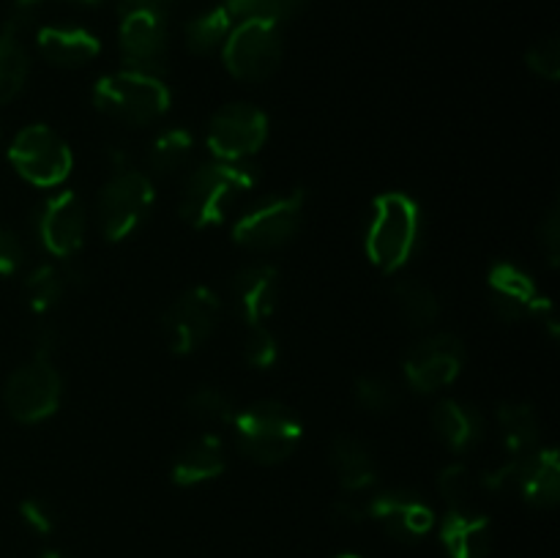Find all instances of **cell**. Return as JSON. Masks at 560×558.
<instances>
[{"mask_svg": "<svg viewBox=\"0 0 560 558\" xmlns=\"http://www.w3.org/2000/svg\"><path fill=\"white\" fill-rule=\"evenodd\" d=\"M257 184V170L246 162H208L191 170L180 191L178 213L191 228H217L230 208Z\"/></svg>", "mask_w": 560, "mask_h": 558, "instance_id": "cell-1", "label": "cell"}, {"mask_svg": "<svg viewBox=\"0 0 560 558\" xmlns=\"http://www.w3.org/2000/svg\"><path fill=\"white\" fill-rule=\"evenodd\" d=\"M222 317V301L211 288L184 290L162 315V332L175 356H189L213 337Z\"/></svg>", "mask_w": 560, "mask_h": 558, "instance_id": "cell-10", "label": "cell"}, {"mask_svg": "<svg viewBox=\"0 0 560 558\" xmlns=\"http://www.w3.org/2000/svg\"><path fill=\"white\" fill-rule=\"evenodd\" d=\"M38 53L60 69H80L98 55L102 44L91 31L77 25H47L36 33Z\"/></svg>", "mask_w": 560, "mask_h": 558, "instance_id": "cell-22", "label": "cell"}, {"mask_svg": "<svg viewBox=\"0 0 560 558\" xmlns=\"http://www.w3.org/2000/svg\"><path fill=\"white\" fill-rule=\"evenodd\" d=\"M167 16L151 11H129L120 20V55L131 71L162 74L167 69Z\"/></svg>", "mask_w": 560, "mask_h": 558, "instance_id": "cell-15", "label": "cell"}, {"mask_svg": "<svg viewBox=\"0 0 560 558\" xmlns=\"http://www.w3.org/2000/svg\"><path fill=\"white\" fill-rule=\"evenodd\" d=\"M334 474L348 496H361L370 492V487L377 481V463L370 449L350 435H337L328 449Z\"/></svg>", "mask_w": 560, "mask_h": 558, "instance_id": "cell-23", "label": "cell"}, {"mask_svg": "<svg viewBox=\"0 0 560 558\" xmlns=\"http://www.w3.org/2000/svg\"><path fill=\"white\" fill-rule=\"evenodd\" d=\"M93 104L109 118L126 124H153L167 115L173 93L156 74L145 71H115L93 85Z\"/></svg>", "mask_w": 560, "mask_h": 558, "instance_id": "cell-4", "label": "cell"}, {"mask_svg": "<svg viewBox=\"0 0 560 558\" xmlns=\"http://www.w3.org/2000/svg\"><path fill=\"white\" fill-rule=\"evenodd\" d=\"M394 301L399 306V315L413 328L432 326L441 315V301H438L435 290L421 279H399L394 284Z\"/></svg>", "mask_w": 560, "mask_h": 558, "instance_id": "cell-26", "label": "cell"}, {"mask_svg": "<svg viewBox=\"0 0 560 558\" xmlns=\"http://www.w3.org/2000/svg\"><path fill=\"white\" fill-rule=\"evenodd\" d=\"M85 279V271L77 268L74 263H66V266H52V263H44L36 271L27 274L25 279V299L31 312L44 315V312L55 310L60 304V299L66 295V290L74 288Z\"/></svg>", "mask_w": 560, "mask_h": 558, "instance_id": "cell-24", "label": "cell"}, {"mask_svg": "<svg viewBox=\"0 0 560 558\" xmlns=\"http://www.w3.org/2000/svg\"><path fill=\"white\" fill-rule=\"evenodd\" d=\"M304 217V191L262 197L233 224V241L249 252H273L290 244Z\"/></svg>", "mask_w": 560, "mask_h": 558, "instance_id": "cell-7", "label": "cell"}, {"mask_svg": "<svg viewBox=\"0 0 560 558\" xmlns=\"http://www.w3.org/2000/svg\"><path fill=\"white\" fill-rule=\"evenodd\" d=\"M525 63L536 77L547 82H556L560 77V44L556 36H547L536 42L525 55Z\"/></svg>", "mask_w": 560, "mask_h": 558, "instance_id": "cell-35", "label": "cell"}, {"mask_svg": "<svg viewBox=\"0 0 560 558\" xmlns=\"http://www.w3.org/2000/svg\"><path fill=\"white\" fill-rule=\"evenodd\" d=\"M63 3H74V5H96L98 0H63Z\"/></svg>", "mask_w": 560, "mask_h": 558, "instance_id": "cell-43", "label": "cell"}, {"mask_svg": "<svg viewBox=\"0 0 560 558\" xmlns=\"http://www.w3.org/2000/svg\"><path fill=\"white\" fill-rule=\"evenodd\" d=\"M421 239V208L405 191H383L366 219V255L383 274H397L413 257Z\"/></svg>", "mask_w": 560, "mask_h": 558, "instance_id": "cell-2", "label": "cell"}, {"mask_svg": "<svg viewBox=\"0 0 560 558\" xmlns=\"http://www.w3.org/2000/svg\"><path fill=\"white\" fill-rule=\"evenodd\" d=\"M279 359V339L268 326H249L244 339V361L255 370H268Z\"/></svg>", "mask_w": 560, "mask_h": 558, "instance_id": "cell-34", "label": "cell"}, {"mask_svg": "<svg viewBox=\"0 0 560 558\" xmlns=\"http://www.w3.org/2000/svg\"><path fill=\"white\" fill-rule=\"evenodd\" d=\"M487 284H490V301L492 310L509 323H517L523 317H539L552 337L558 334L556 312L547 295L539 293L534 277L525 268L514 266L509 260H498L487 274Z\"/></svg>", "mask_w": 560, "mask_h": 558, "instance_id": "cell-11", "label": "cell"}, {"mask_svg": "<svg viewBox=\"0 0 560 558\" xmlns=\"http://www.w3.org/2000/svg\"><path fill=\"white\" fill-rule=\"evenodd\" d=\"M465 367V345L457 334L438 332L416 342L405 356V381L413 392H441L459 377Z\"/></svg>", "mask_w": 560, "mask_h": 558, "instance_id": "cell-12", "label": "cell"}, {"mask_svg": "<svg viewBox=\"0 0 560 558\" xmlns=\"http://www.w3.org/2000/svg\"><path fill=\"white\" fill-rule=\"evenodd\" d=\"M22 257H25V249H22L20 239L0 224V277L14 274L22 266Z\"/></svg>", "mask_w": 560, "mask_h": 558, "instance_id": "cell-39", "label": "cell"}, {"mask_svg": "<svg viewBox=\"0 0 560 558\" xmlns=\"http://www.w3.org/2000/svg\"><path fill=\"white\" fill-rule=\"evenodd\" d=\"M58 332L52 326H38L36 334H33V356L38 359H52V353L58 350Z\"/></svg>", "mask_w": 560, "mask_h": 558, "instance_id": "cell-40", "label": "cell"}, {"mask_svg": "<svg viewBox=\"0 0 560 558\" xmlns=\"http://www.w3.org/2000/svg\"><path fill=\"white\" fill-rule=\"evenodd\" d=\"M63 399V377L52 367V359L33 356L27 364L14 370L5 381V410L22 425H38L60 408Z\"/></svg>", "mask_w": 560, "mask_h": 558, "instance_id": "cell-9", "label": "cell"}, {"mask_svg": "<svg viewBox=\"0 0 560 558\" xmlns=\"http://www.w3.org/2000/svg\"><path fill=\"white\" fill-rule=\"evenodd\" d=\"M228 468V449L219 435H200L178 452L173 460V481L178 487H197L219 479Z\"/></svg>", "mask_w": 560, "mask_h": 558, "instance_id": "cell-20", "label": "cell"}, {"mask_svg": "<svg viewBox=\"0 0 560 558\" xmlns=\"http://www.w3.org/2000/svg\"><path fill=\"white\" fill-rule=\"evenodd\" d=\"M438 492L448 509H476V498L481 492V476L474 474L468 465L452 463L438 474Z\"/></svg>", "mask_w": 560, "mask_h": 558, "instance_id": "cell-30", "label": "cell"}, {"mask_svg": "<svg viewBox=\"0 0 560 558\" xmlns=\"http://www.w3.org/2000/svg\"><path fill=\"white\" fill-rule=\"evenodd\" d=\"M432 430L452 452H470L485 438V416L463 399H441L432 408Z\"/></svg>", "mask_w": 560, "mask_h": 558, "instance_id": "cell-21", "label": "cell"}, {"mask_svg": "<svg viewBox=\"0 0 560 558\" xmlns=\"http://www.w3.org/2000/svg\"><path fill=\"white\" fill-rule=\"evenodd\" d=\"M222 5L230 11L233 20L262 16V20H273L282 25V22L299 16L310 5V0H224Z\"/></svg>", "mask_w": 560, "mask_h": 558, "instance_id": "cell-32", "label": "cell"}, {"mask_svg": "<svg viewBox=\"0 0 560 558\" xmlns=\"http://www.w3.org/2000/svg\"><path fill=\"white\" fill-rule=\"evenodd\" d=\"M517 496L534 509H552L560 498V460L556 449H534L520 457Z\"/></svg>", "mask_w": 560, "mask_h": 558, "instance_id": "cell-19", "label": "cell"}, {"mask_svg": "<svg viewBox=\"0 0 560 558\" xmlns=\"http://www.w3.org/2000/svg\"><path fill=\"white\" fill-rule=\"evenodd\" d=\"M282 25L262 16L238 20L222 44L224 69L241 82L268 80L282 63Z\"/></svg>", "mask_w": 560, "mask_h": 558, "instance_id": "cell-5", "label": "cell"}, {"mask_svg": "<svg viewBox=\"0 0 560 558\" xmlns=\"http://www.w3.org/2000/svg\"><path fill=\"white\" fill-rule=\"evenodd\" d=\"M42 558H71V556L69 553H60V550H47Z\"/></svg>", "mask_w": 560, "mask_h": 558, "instance_id": "cell-42", "label": "cell"}, {"mask_svg": "<svg viewBox=\"0 0 560 558\" xmlns=\"http://www.w3.org/2000/svg\"><path fill=\"white\" fill-rule=\"evenodd\" d=\"M268 140V118L252 104H224L208 124V148L219 162H246Z\"/></svg>", "mask_w": 560, "mask_h": 558, "instance_id": "cell-13", "label": "cell"}, {"mask_svg": "<svg viewBox=\"0 0 560 558\" xmlns=\"http://www.w3.org/2000/svg\"><path fill=\"white\" fill-rule=\"evenodd\" d=\"M175 0H118L120 14H129V11H151V14L167 16L173 9Z\"/></svg>", "mask_w": 560, "mask_h": 558, "instance_id": "cell-41", "label": "cell"}, {"mask_svg": "<svg viewBox=\"0 0 560 558\" xmlns=\"http://www.w3.org/2000/svg\"><path fill=\"white\" fill-rule=\"evenodd\" d=\"M27 71H31V60H27L25 44L0 31V104L14 98L25 88Z\"/></svg>", "mask_w": 560, "mask_h": 558, "instance_id": "cell-29", "label": "cell"}, {"mask_svg": "<svg viewBox=\"0 0 560 558\" xmlns=\"http://www.w3.org/2000/svg\"><path fill=\"white\" fill-rule=\"evenodd\" d=\"M42 5H44V0H14L9 9V16H5L3 33H9V36L20 38L22 42V36H25V33L36 25Z\"/></svg>", "mask_w": 560, "mask_h": 558, "instance_id": "cell-37", "label": "cell"}, {"mask_svg": "<svg viewBox=\"0 0 560 558\" xmlns=\"http://www.w3.org/2000/svg\"><path fill=\"white\" fill-rule=\"evenodd\" d=\"M498 425H501L503 446L512 457H523L539 449L541 443V421L536 416L534 405L509 399L498 405Z\"/></svg>", "mask_w": 560, "mask_h": 558, "instance_id": "cell-25", "label": "cell"}, {"mask_svg": "<svg viewBox=\"0 0 560 558\" xmlns=\"http://www.w3.org/2000/svg\"><path fill=\"white\" fill-rule=\"evenodd\" d=\"M153 202H156V189L151 175L140 173L131 164L115 167L98 197V224L104 239L113 244L129 239L153 211Z\"/></svg>", "mask_w": 560, "mask_h": 558, "instance_id": "cell-6", "label": "cell"}, {"mask_svg": "<svg viewBox=\"0 0 560 558\" xmlns=\"http://www.w3.org/2000/svg\"><path fill=\"white\" fill-rule=\"evenodd\" d=\"M441 545L448 558H490V518L476 509H448L441 523Z\"/></svg>", "mask_w": 560, "mask_h": 558, "instance_id": "cell-18", "label": "cell"}, {"mask_svg": "<svg viewBox=\"0 0 560 558\" xmlns=\"http://www.w3.org/2000/svg\"><path fill=\"white\" fill-rule=\"evenodd\" d=\"M88 213L71 189L47 197L36 211V233L44 249L60 260H71L85 244Z\"/></svg>", "mask_w": 560, "mask_h": 558, "instance_id": "cell-14", "label": "cell"}, {"mask_svg": "<svg viewBox=\"0 0 560 558\" xmlns=\"http://www.w3.org/2000/svg\"><path fill=\"white\" fill-rule=\"evenodd\" d=\"M355 403L370 414H392L399 405V388L388 377L364 375L355 381Z\"/></svg>", "mask_w": 560, "mask_h": 558, "instance_id": "cell-33", "label": "cell"}, {"mask_svg": "<svg viewBox=\"0 0 560 558\" xmlns=\"http://www.w3.org/2000/svg\"><path fill=\"white\" fill-rule=\"evenodd\" d=\"M20 518L25 520L27 528L38 536L52 534L55 523H58V518H55V509L49 507L44 498H25V501L20 503Z\"/></svg>", "mask_w": 560, "mask_h": 558, "instance_id": "cell-36", "label": "cell"}, {"mask_svg": "<svg viewBox=\"0 0 560 558\" xmlns=\"http://www.w3.org/2000/svg\"><path fill=\"white\" fill-rule=\"evenodd\" d=\"M9 162L27 184L42 186V189L63 184L74 167L69 142L44 124L25 126L14 137L9 148Z\"/></svg>", "mask_w": 560, "mask_h": 558, "instance_id": "cell-8", "label": "cell"}, {"mask_svg": "<svg viewBox=\"0 0 560 558\" xmlns=\"http://www.w3.org/2000/svg\"><path fill=\"white\" fill-rule=\"evenodd\" d=\"M191 153H195V137L186 129H164L156 135L148 151V167L156 175H175L189 164Z\"/></svg>", "mask_w": 560, "mask_h": 558, "instance_id": "cell-27", "label": "cell"}, {"mask_svg": "<svg viewBox=\"0 0 560 558\" xmlns=\"http://www.w3.org/2000/svg\"><path fill=\"white\" fill-rule=\"evenodd\" d=\"M366 520L383 525L392 539L416 542L427 536L435 525V512L421 496L410 490H383L364 498Z\"/></svg>", "mask_w": 560, "mask_h": 558, "instance_id": "cell-16", "label": "cell"}, {"mask_svg": "<svg viewBox=\"0 0 560 558\" xmlns=\"http://www.w3.org/2000/svg\"><path fill=\"white\" fill-rule=\"evenodd\" d=\"M186 414L202 425H233L235 408L233 397L217 386H200L186 397Z\"/></svg>", "mask_w": 560, "mask_h": 558, "instance_id": "cell-31", "label": "cell"}, {"mask_svg": "<svg viewBox=\"0 0 560 558\" xmlns=\"http://www.w3.org/2000/svg\"><path fill=\"white\" fill-rule=\"evenodd\" d=\"M279 284H282V277L271 263H249L235 274L233 295L246 326H266V321L277 310Z\"/></svg>", "mask_w": 560, "mask_h": 558, "instance_id": "cell-17", "label": "cell"}, {"mask_svg": "<svg viewBox=\"0 0 560 558\" xmlns=\"http://www.w3.org/2000/svg\"><path fill=\"white\" fill-rule=\"evenodd\" d=\"M233 430L238 452L257 465L284 463L304 435L299 416L277 399L246 405L235 414Z\"/></svg>", "mask_w": 560, "mask_h": 558, "instance_id": "cell-3", "label": "cell"}, {"mask_svg": "<svg viewBox=\"0 0 560 558\" xmlns=\"http://www.w3.org/2000/svg\"><path fill=\"white\" fill-rule=\"evenodd\" d=\"M539 244L545 249L547 263L552 268L558 266V255H560V211L558 206H552L547 211V217L539 222Z\"/></svg>", "mask_w": 560, "mask_h": 558, "instance_id": "cell-38", "label": "cell"}, {"mask_svg": "<svg viewBox=\"0 0 560 558\" xmlns=\"http://www.w3.org/2000/svg\"><path fill=\"white\" fill-rule=\"evenodd\" d=\"M233 31V16L224 5L202 11L195 20L186 22V47L195 55H208L217 47H222L228 33Z\"/></svg>", "mask_w": 560, "mask_h": 558, "instance_id": "cell-28", "label": "cell"}, {"mask_svg": "<svg viewBox=\"0 0 560 558\" xmlns=\"http://www.w3.org/2000/svg\"><path fill=\"white\" fill-rule=\"evenodd\" d=\"M337 558H361V556H355V553H342V556H337Z\"/></svg>", "mask_w": 560, "mask_h": 558, "instance_id": "cell-44", "label": "cell"}]
</instances>
